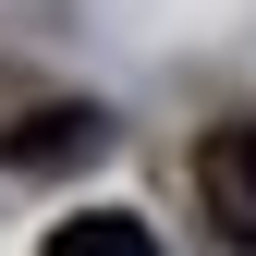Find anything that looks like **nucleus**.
Here are the masks:
<instances>
[{
	"mask_svg": "<svg viewBox=\"0 0 256 256\" xmlns=\"http://www.w3.org/2000/svg\"><path fill=\"white\" fill-rule=\"evenodd\" d=\"M37 256H158V232H146L134 208H86V220H49Z\"/></svg>",
	"mask_w": 256,
	"mask_h": 256,
	"instance_id": "7ed1b4c3",
	"label": "nucleus"
},
{
	"mask_svg": "<svg viewBox=\"0 0 256 256\" xmlns=\"http://www.w3.org/2000/svg\"><path fill=\"white\" fill-rule=\"evenodd\" d=\"M98 134H110L98 110H37V122H12L0 146H12L24 171H61V158H98Z\"/></svg>",
	"mask_w": 256,
	"mask_h": 256,
	"instance_id": "f03ea898",
	"label": "nucleus"
},
{
	"mask_svg": "<svg viewBox=\"0 0 256 256\" xmlns=\"http://www.w3.org/2000/svg\"><path fill=\"white\" fill-rule=\"evenodd\" d=\"M196 208L220 244H256V122H208L196 134Z\"/></svg>",
	"mask_w": 256,
	"mask_h": 256,
	"instance_id": "f257e3e1",
	"label": "nucleus"
}]
</instances>
